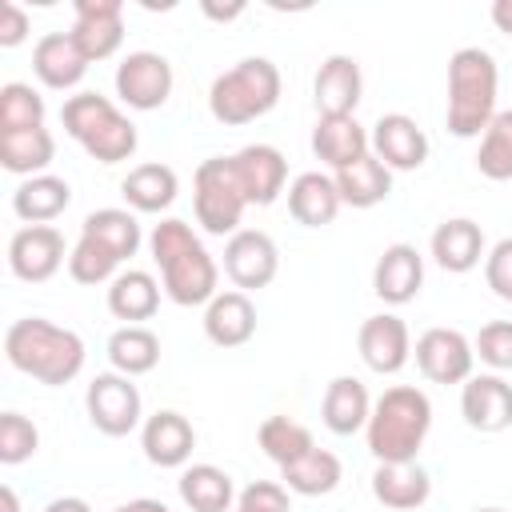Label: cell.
Returning a JSON list of instances; mask_svg holds the SVG:
<instances>
[{
	"label": "cell",
	"mask_w": 512,
	"mask_h": 512,
	"mask_svg": "<svg viewBox=\"0 0 512 512\" xmlns=\"http://www.w3.org/2000/svg\"><path fill=\"white\" fill-rule=\"evenodd\" d=\"M148 252H152V264L160 268V284L172 304L196 308L220 292V264L212 260V252L204 248V240L188 220L164 216L160 224H152Z\"/></svg>",
	"instance_id": "1"
},
{
	"label": "cell",
	"mask_w": 512,
	"mask_h": 512,
	"mask_svg": "<svg viewBox=\"0 0 512 512\" xmlns=\"http://www.w3.org/2000/svg\"><path fill=\"white\" fill-rule=\"evenodd\" d=\"M4 356L16 372L32 376L36 384L64 388L80 376L88 348L72 328H60L44 316H20L4 332Z\"/></svg>",
	"instance_id": "2"
},
{
	"label": "cell",
	"mask_w": 512,
	"mask_h": 512,
	"mask_svg": "<svg viewBox=\"0 0 512 512\" xmlns=\"http://www.w3.org/2000/svg\"><path fill=\"white\" fill-rule=\"evenodd\" d=\"M432 428V400L416 384H392L372 400L364 428L368 452L376 464H408L420 456Z\"/></svg>",
	"instance_id": "3"
},
{
	"label": "cell",
	"mask_w": 512,
	"mask_h": 512,
	"mask_svg": "<svg viewBox=\"0 0 512 512\" xmlns=\"http://www.w3.org/2000/svg\"><path fill=\"white\" fill-rule=\"evenodd\" d=\"M500 96V68L496 56L480 44H464L448 56V132L460 140L484 136V128L496 116Z\"/></svg>",
	"instance_id": "4"
},
{
	"label": "cell",
	"mask_w": 512,
	"mask_h": 512,
	"mask_svg": "<svg viewBox=\"0 0 512 512\" xmlns=\"http://www.w3.org/2000/svg\"><path fill=\"white\" fill-rule=\"evenodd\" d=\"M280 68L268 60V56H244L240 64H232L228 72H220L208 88V112L228 124V128H240V124H252L260 116H268L276 104H280Z\"/></svg>",
	"instance_id": "5"
},
{
	"label": "cell",
	"mask_w": 512,
	"mask_h": 512,
	"mask_svg": "<svg viewBox=\"0 0 512 512\" xmlns=\"http://www.w3.org/2000/svg\"><path fill=\"white\" fill-rule=\"evenodd\" d=\"M60 124L64 132L100 164H120V160H132L140 136H136V124L100 92H76L64 100L60 108Z\"/></svg>",
	"instance_id": "6"
},
{
	"label": "cell",
	"mask_w": 512,
	"mask_h": 512,
	"mask_svg": "<svg viewBox=\"0 0 512 512\" xmlns=\"http://www.w3.org/2000/svg\"><path fill=\"white\" fill-rule=\"evenodd\" d=\"M244 208H248V196L232 172V160L228 156H208L200 160L196 176H192V212H196V224L208 232V236H236L240 232V220H244Z\"/></svg>",
	"instance_id": "7"
},
{
	"label": "cell",
	"mask_w": 512,
	"mask_h": 512,
	"mask_svg": "<svg viewBox=\"0 0 512 512\" xmlns=\"http://www.w3.org/2000/svg\"><path fill=\"white\" fill-rule=\"evenodd\" d=\"M84 412H88L92 428L104 436H128L144 424L140 388L124 372H96L84 388Z\"/></svg>",
	"instance_id": "8"
},
{
	"label": "cell",
	"mask_w": 512,
	"mask_h": 512,
	"mask_svg": "<svg viewBox=\"0 0 512 512\" xmlns=\"http://www.w3.org/2000/svg\"><path fill=\"white\" fill-rule=\"evenodd\" d=\"M172 84H176L172 64H168V56H160V52L140 48V52H128V56L116 64V96H120V104H128V108H136V112H156V108H164L168 96H172Z\"/></svg>",
	"instance_id": "9"
},
{
	"label": "cell",
	"mask_w": 512,
	"mask_h": 512,
	"mask_svg": "<svg viewBox=\"0 0 512 512\" xmlns=\"http://www.w3.org/2000/svg\"><path fill=\"white\" fill-rule=\"evenodd\" d=\"M68 264V248L60 228L52 224H24L8 240V268L24 284H44Z\"/></svg>",
	"instance_id": "10"
},
{
	"label": "cell",
	"mask_w": 512,
	"mask_h": 512,
	"mask_svg": "<svg viewBox=\"0 0 512 512\" xmlns=\"http://www.w3.org/2000/svg\"><path fill=\"white\" fill-rule=\"evenodd\" d=\"M280 272V248L268 232L260 228H240L236 236H228L224 244V276L240 288V292H256L268 288Z\"/></svg>",
	"instance_id": "11"
},
{
	"label": "cell",
	"mask_w": 512,
	"mask_h": 512,
	"mask_svg": "<svg viewBox=\"0 0 512 512\" xmlns=\"http://www.w3.org/2000/svg\"><path fill=\"white\" fill-rule=\"evenodd\" d=\"M412 356H416V368L424 372V380H432V384H464L472 376V364H476L472 340L460 328L420 332Z\"/></svg>",
	"instance_id": "12"
},
{
	"label": "cell",
	"mask_w": 512,
	"mask_h": 512,
	"mask_svg": "<svg viewBox=\"0 0 512 512\" xmlns=\"http://www.w3.org/2000/svg\"><path fill=\"white\" fill-rule=\"evenodd\" d=\"M228 160H232V172H236V180H240V188L248 196V208L252 204L256 208H268L288 188V160L272 144H244Z\"/></svg>",
	"instance_id": "13"
},
{
	"label": "cell",
	"mask_w": 512,
	"mask_h": 512,
	"mask_svg": "<svg viewBox=\"0 0 512 512\" xmlns=\"http://www.w3.org/2000/svg\"><path fill=\"white\" fill-rule=\"evenodd\" d=\"M460 416L472 432L512 428V384L500 372H472L460 384Z\"/></svg>",
	"instance_id": "14"
},
{
	"label": "cell",
	"mask_w": 512,
	"mask_h": 512,
	"mask_svg": "<svg viewBox=\"0 0 512 512\" xmlns=\"http://www.w3.org/2000/svg\"><path fill=\"white\" fill-rule=\"evenodd\" d=\"M356 348H360V360L380 372V376H396L408 360H412V332L408 324L396 316V312H376L360 324L356 332Z\"/></svg>",
	"instance_id": "15"
},
{
	"label": "cell",
	"mask_w": 512,
	"mask_h": 512,
	"mask_svg": "<svg viewBox=\"0 0 512 512\" xmlns=\"http://www.w3.org/2000/svg\"><path fill=\"white\" fill-rule=\"evenodd\" d=\"M72 40L92 60H108L124 44V4L120 0H76Z\"/></svg>",
	"instance_id": "16"
},
{
	"label": "cell",
	"mask_w": 512,
	"mask_h": 512,
	"mask_svg": "<svg viewBox=\"0 0 512 512\" xmlns=\"http://www.w3.org/2000/svg\"><path fill=\"white\" fill-rule=\"evenodd\" d=\"M368 140H372V156L384 160L392 172H416L428 160V136L408 112H384L372 124Z\"/></svg>",
	"instance_id": "17"
},
{
	"label": "cell",
	"mask_w": 512,
	"mask_h": 512,
	"mask_svg": "<svg viewBox=\"0 0 512 512\" xmlns=\"http://www.w3.org/2000/svg\"><path fill=\"white\" fill-rule=\"evenodd\" d=\"M360 92H364V72H360L356 56L332 52L320 60V68L312 76V100H316L320 116H356Z\"/></svg>",
	"instance_id": "18"
},
{
	"label": "cell",
	"mask_w": 512,
	"mask_h": 512,
	"mask_svg": "<svg viewBox=\"0 0 512 512\" xmlns=\"http://www.w3.org/2000/svg\"><path fill=\"white\" fill-rule=\"evenodd\" d=\"M140 448H144L148 464H156V468H188L192 448H196V428L176 408H160V412L144 416Z\"/></svg>",
	"instance_id": "19"
},
{
	"label": "cell",
	"mask_w": 512,
	"mask_h": 512,
	"mask_svg": "<svg viewBox=\"0 0 512 512\" xmlns=\"http://www.w3.org/2000/svg\"><path fill=\"white\" fill-rule=\"evenodd\" d=\"M420 288H424V256L416 252V244H404V240L388 244L372 264V292L384 304L400 308L416 300Z\"/></svg>",
	"instance_id": "20"
},
{
	"label": "cell",
	"mask_w": 512,
	"mask_h": 512,
	"mask_svg": "<svg viewBox=\"0 0 512 512\" xmlns=\"http://www.w3.org/2000/svg\"><path fill=\"white\" fill-rule=\"evenodd\" d=\"M428 252H432V260H436L444 272L464 276V272H472V268L488 256L484 228H480L476 220H468V216H452V220L436 224V232H432V240H428Z\"/></svg>",
	"instance_id": "21"
},
{
	"label": "cell",
	"mask_w": 512,
	"mask_h": 512,
	"mask_svg": "<svg viewBox=\"0 0 512 512\" xmlns=\"http://www.w3.org/2000/svg\"><path fill=\"white\" fill-rule=\"evenodd\" d=\"M204 336L216 348H240L256 336V304L248 292L228 288L204 304Z\"/></svg>",
	"instance_id": "22"
},
{
	"label": "cell",
	"mask_w": 512,
	"mask_h": 512,
	"mask_svg": "<svg viewBox=\"0 0 512 512\" xmlns=\"http://www.w3.org/2000/svg\"><path fill=\"white\" fill-rule=\"evenodd\" d=\"M32 72H36V80H40L44 88L68 92V88H76V84L84 80L88 56L76 48L72 32H48V36H40L36 48H32Z\"/></svg>",
	"instance_id": "23"
},
{
	"label": "cell",
	"mask_w": 512,
	"mask_h": 512,
	"mask_svg": "<svg viewBox=\"0 0 512 512\" xmlns=\"http://www.w3.org/2000/svg\"><path fill=\"white\" fill-rule=\"evenodd\" d=\"M312 152L320 164H328L332 172L356 164L360 156L372 152V140H368V128L356 120V116H316V128H312Z\"/></svg>",
	"instance_id": "24"
},
{
	"label": "cell",
	"mask_w": 512,
	"mask_h": 512,
	"mask_svg": "<svg viewBox=\"0 0 512 512\" xmlns=\"http://www.w3.org/2000/svg\"><path fill=\"white\" fill-rule=\"evenodd\" d=\"M176 192H180V176L176 168L160 164V160H148V164H136L128 168V176L120 180V196L132 212H148V216H160L176 204Z\"/></svg>",
	"instance_id": "25"
},
{
	"label": "cell",
	"mask_w": 512,
	"mask_h": 512,
	"mask_svg": "<svg viewBox=\"0 0 512 512\" xmlns=\"http://www.w3.org/2000/svg\"><path fill=\"white\" fill-rule=\"evenodd\" d=\"M368 416H372V396H368L364 380H356V376L328 380L324 400H320V420H324L328 432H336V436L364 432L368 428Z\"/></svg>",
	"instance_id": "26"
},
{
	"label": "cell",
	"mask_w": 512,
	"mask_h": 512,
	"mask_svg": "<svg viewBox=\"0 0 512 512\" xmlns=\"http://www.w3.org/2000/svg\"><path fill=\"white\" fill-rule=\"evenodd\" d=\"M372 496L392 512H416L432 496V476L416 460H408V464H376Z\"/></svg>",
	"instance_id": "27"
},
{
	"label": "cell",
	"mask_w": 512,
	"mask_h": 512,
	"mask_svg": "<svg viewBox=\"0 0 512 512\" xmlns=\"http://www.w3.org/2000/svg\"><path fill=\"white\" fill-rule=\"evenodd\" d=\"M344 208L340 192H336V180L328 172H300L292 184H288V212L296 224L304 228H324L336 220V212Z\"/></svg>",
	"instance_id": "28"
},
{
	"label": "cell",
	"mask_w": 512,
	"mask_h": 512,
	"mask_svg": "<svg viewBox=\"0 0 512 512\" xmlns=\"http://www.w3.org/2000/svg\"><path fill=\"white\" fill-rule=\"evenodd\" d=\"M68 204H72V184L64 176H52V172L20 180L12 192V212L24 224H52L56 216H64Z\"/></svg>",
	"instance_id": "29"
},
{
	"label": "cell",
	"mask_w": 512,
	"mask_h": 512,
	"mask_svg": "<svg viewBox=\"0 0 512 512\" xmlns=\"http://www.w3.org/2000/svg\"><path fill=\"white\" fill-rule=\"evenodd\" d=\"M160 292H164V284H160L152 272H144V268H124V272L108 284V312H112L116 320H124V324H144V320L156 316Z\"/></svg>",
	"instance_id": "30"
},
{
	"label": "cell",
	"mask_w": 512,
	"mask_h": 512,
	"mask_svg": "<svg viewBox=\"0 0 512 512\" xmlns=\"http://www.w3.org/2000/svg\"><path fill=\"white\" fill-rule=\"evenodd\" d=\"M176 492H180V500L192 512H232L236 496H240L232 476L224 468H216V464H188V468H180Z\"/></svg>",
	"instance_id": "31"
},
{
	"label": "cell",
	"mask_w": 512,
	"mask_h": 512,
	"mask_svg": "<svg viewBox=\"0 0 512 512\" xmlns=\"http://www.w3.org/2000/svg\"><path fill=\"white\" fill-rule=\"evenodd\" d=\"M332 180H336V192L348 208H376L392 196V168L384 160H376L372 152L360 156L356 164L332 172Z\"/></svg>",
	"instance_id": "32"
},
{
	"label": "cell",
	"mask_w": 512,
	"mask_h": 512,
	"mask_svg": "<svg viewBox=\"0 0 512 512\" xmlns=\"http://www.w3.org/2000/svg\"><path fill=\"white\" fill-rule=\"evenodd\" d=\"M340 480H344L340 456L328 452V448H320V444L312 452H304L300 460H292V464L280 468V484L292 496H328V492L340 488Z\"/></svg>",
	"instance_id": "33"
},
{
	"label": "cell",
	"mask_w": 512,
	"mask_h": 512,
	"mask_svg": "<svg viewBox=\"0 0 512 512\" xmlns=\"http://www.w3.org/2000/svg\"><path fill=\"white\" fill-rule=\"evenodd\" d=\"M56 156V140L48 128H24V132H0V168L12 176H40L48 172Z\"/></svg>",
	"instance_id": "34"
},
{
	"label": "cell",
	"mask_w": 512,
	"mask_h": 512,
	"mask_svg": "<svg viewBox=\"0 0 512 512\" xmlns=\"http://www.w3.org/2000/svg\"><path fill=\"white\" fill-rule=\"evenodd\" d=\"M104 352H108L112 372H124V376L136 380V376H144V372H152L160 364V336L152 328H144V324H124V328H116L108 336Z\"/></svg>",
	"instance_id": "35"
},
{
	"label": "cell",
	"mask_w": 512,
	"mask_h": 512,
	"mask_svg": "<svg viewBox=\"0 0 512 512\" xmlns=\"http://www.w3.org/2000/svg\"><path fill=\"white\" fill-rule=\"evenodd\" d=\"M80 232L104 240L124 264H128V260L140 252V244H144V232H140V220H136L132 208H96V212L84 216Z\"/></svg>",
	"instance_id": "36"
},
{
	"label": "cell",
	"mask_w": 512,
	"mask_h": 512,
	"mask_svg": "<svg viewBox=\"0 0 512 512\" xmlns=\"http://www.w3.org/2000/svg\"><path fill=\"white\" fill-rule=\"evenodd\" d=\"M256 444H260V452H264L276 468H284V464H292V460H300L304 452L316 448L312 432H308L300 420H292V416H268V420L256 428Z\"/></svg>",
	"instance_id": "37"
},
{
	"label": "cell",
	"mask_w": 512,
	"mask_h": 512,
	"mask_svg": "<svg viewBox=\"0 0 512 512\" xmlns=\"http://www.w3.org/2000/svg\"><path fill=\"white\" fill-rule=\"evenodd\" d=\"M124 260L104 244V240H96V236H88V232H80V240L72 244V252H68V276L76 280V284H88V288H96V284H112L124 268H120Z\"/></svg>",
	"instance_id": "38"
},
{
	"label": "cell",
	"mask_w": 512,
	"mask_h": 512,
	"mask_svg": "<svg viewBox=\"0 0 512 512\" xmlns=\"http://www.w3.org/2000/svg\"><path fill=\"white\" fill-rule=\"evenodd\" d=\"M476 172L484 180H512V108L496 112L476 148Z\"/></svg>",
	"instance_id": "39"
},
{
	"label": "cell",
	"mask_w": 512,
	"mask_h": 512,
	"mask_svg": "<svg viewBox=\"0 0 512 512\" xmlns=\"http://www.w3.org/2000/svg\"><path fill=\"white\" fill-rule=\"evenodd\" d=\"M44 128V96L32 84H4L0 88V132H24Z\"/></svg>",
	"instance_id": "40"
},
{
	"label": "cell",
	"mask_w": 512,
	"mask_h": 512,
	"mask_svg": "<svg viewBox=\"0 0 512 512\" xmlns=\"http://www.w3.org/2000/svg\"><path fill=\"white\" fill-rule=\"evenodd\" d=\"M40 448V432L28 416L20 412H4L0 416V464H24L28 456H36Z\"/></svg>",
	"instance_id": "41"
},
{
	"label": "cell",
	"mask_w": 512,
	"mask_h": 512,
	"mask_svg": "<svg viewBox=\"0 0 512 512\" xmlns=\"http://www.w3.org/2000/svg\"><path fill=\"white\" fill-rule=\"evenodd\" d=\"M472 352L480 364H488L492 372H508L512 368V320H488L476 340H472Z\"/></svg>",
	"instance_id": "42"
},
{
	"label": "cell",
	"mask_w": 512,
	"mask_h": 512,
	"mask_svg": "<svg viewBox=\"0 0 512 512\" xmlns=\"http://www.w3.org/2000/svg\"><path fill=\"white\" fill-rule=\"evenodd\" d=\"M232 512H292L288 488L276 480H252L248 488H240L236 508Z\"/></svg>",
	"instance_id": "43"
},
{
	"label": "cell",
	"mask_w": 512,
	"mask_h": 512,
	"mask_svg": "<svg viewBox=\"0 0 512 512\" xmlns=\"http://www.w3.org/2000/svg\"><path fill=\"white\" fill-rule=\"evenodd\" d=\"M484 280L500 300H512V236L496 240L484 256Z\"/></svg>",
	"instance_id": "44"
},
{
	"label": "cell",
	"mask_w": 512,
	"mask_h": 512,
	"mask_svg": "<svg viewBox=\"0 0 512 512\" xmlns=\"http://www.w3.org/2000/svg\"><path fill=\"white\" fill-rule=\"evenodd\" d=\"M28 32H32L28 12H24L16 0H4V4H0V48H16V44H24Z\"/></svg>",
	"instance_id": "45"
},
{
	"label": "cell",
	"mask_w": 512,
	"mask_h": 512,
	"mask_svg": "<svg viewBox=\"0 0 512 512\" xmlns=\"http://www.w3.org/2000/svg\"><path fill=\"white\" fill-rule=\"evenodd\" d=\"M44 512H92V504L84 496H56L44 504Z\"/></svg>",
	"instance_id": "46"
},
{
	"label": "cell",
	"mask_w": 512,
	"mask_h": 512,
	"mask_svg": "<svg viewBox=\"0 0 512 512\" xmlns=\"http://www.w3.org/2000/svg\"><path fill=\"white\" fill-rule=\"evenodd\" d=\"M112 512H172L164 500H152V496H140V500H128V504H116Z\"/></svg>",
	"instance_id": "47"
},
{
	"label": "cell",
	"mask_w": 512,
	"mask_h": 512,
	"mask_svg": "<svg viewBox=\"0 0 512 512\" xmlns=\"http://www.w3.org/2000/svg\"><path fill=\"white\" fill-rule=\"evenodd\" d=\"M488 16H492V24H496L504 36H512V0H496Z\"/></svg>",
	"instance_id": "48"
},
{
	"label": "cell",
	"mask_w": 512,
	"mask_h": 512,
	"mask_svg": "<svg viewBox=\"0 0 512 512\" xmlns=\"http://www.w3.org/2000/svg\"><path fill=\"white\" fill-rule=\"evenodd\" d=\"M200 8H204V16H212V20H236V16L244 12V4H224V8H220V4H212V0H204Z\"/></svg>",
	"instance_id": "49"
},
{
	"label": "cell",
	"mask_w": 512,
	"mask_h": 512,
	"mask_svg": "<svg viewBox=\"0 0 512 512\" xmlns=\"http://www.w3.org/2000/svg\"><path fill=\"white\" fill-rule=\"evenodd\" d=\"M0 512H20V500H16V488L12 484L0 488Z\"/></svg>",
	"instance_id": "50"
},
{
	"label": "cell",
	"mask_w": 512,
	"mask_h": 512,
	"mask_svg": "<svg viewBox=\"0 0 512 512\" xmlns=\"http://www.w3.org/2000/svg\"><path fill=\"white\" fill-rule=\"evenodd\" d=\"M472 512H504V508H472Z\"/></svg>",
	"instance_id": "51"
},
{
	"label": "cell",
	"mask_w": 512,
	"mask_h": 512,
	"mask_svg": "<svg viewBox=\"0 0 512 512\" xmlns=\"http://www.w3.org/2000/svg\"><path fill=\"white\" fill-rule=\"evenodd\" d=\"M508 304H512V300H508Z\"/></svg>",
	"instance_id": "52"
}]
</instances>
